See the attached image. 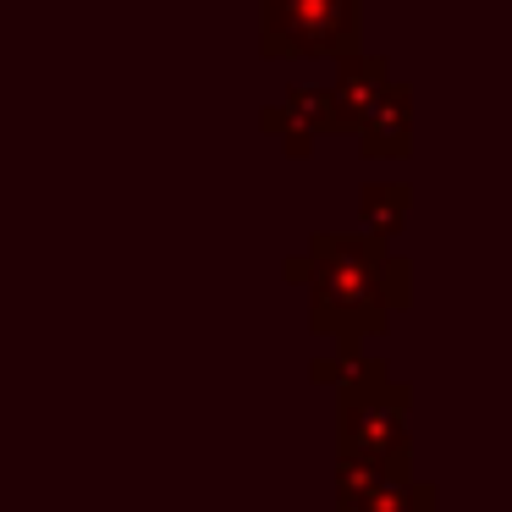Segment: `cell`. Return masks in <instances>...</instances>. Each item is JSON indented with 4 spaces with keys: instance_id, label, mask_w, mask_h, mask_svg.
<instances>
[{
    "instance_id": "cell-1",
    "label": "cell",
    "mask_w": 512,
    "mask_h": 512,
    "mask_svg": "<svg viewBox=\"0 0 512 512\" xmlns=\"http://www.w3.org/2000/svg\"><path fill=\"white\" fill-rule=\"evenodd\" d=\"M309 331L336 347L386 336L391 314L413 303V265L375 232H314L309 248Z\"/></svg>"
},
{
    "instance_id": "cell-2",
    "label": "cell",
    "mask_w": 512,
    "mask_h": 512,
    "mask_svg": "<svg viewBox=\"0 0 512 512\" xmlns=\"http://www.w3.org/2000/svg\"><path fill=\"white\" fill-rule=\"evenodd\" d=\"M364 45V0H259L265 61H336Z\"/></svg>"
},
{
    "instance_id": "cell-3",
    "label": "cell",
    "mask_w": 512,
    "mask_h": 512,
    "mask_svg": "<svg viewBox=\"0 0 512 512\" xmlns=\"http://www.w3.org/2000/svg\"><path fill=\"white\" fill-rule=\"evenodd\" d=\"M342 402V430H336V457L375 463L386 479L413 474V435H408V408L413 386L408 380H375L364 391H347Z\"/></svg>"
},
{
    "instance_id": "cell-4",
    "label": "cell",
    "mask_w": 512,
    "mask_h": 512,
    "mask_svg": "<svg viewBox=\"0 0 512 512\" xmlns=\"http://www.w3.org/2000/svg\"><path fill=\"white\" fill-rule=\"evenodd\" d=\"M259 133H265V138H281V149H287L292 160H309L314 144L336 133L331 89H320V83H292L287 100L259 111Z\"/></svg>"
},
{
    "instance_id": "cell-5",
    "label": "cell",
    "mask_w": 512,
    "mask_h": 512,
    "mask_svg": "<svg viewBox=\"0 0 512 512\" xmlns=\"http://www.w3.org/2000/svg\"><path fill=\"white\" fill-rule=\"evenodd\" d=\"M353 144L364 160H402L413 149V89L391 78L380 89V100L358 116L353 127Z\"/></svg>"
},
{
    "instance_id": "cell-6",
    "label": "cell",
    "mask_w": 512,
    "mask_h": 512,
    "mask_svg": "<svg viewBox=\"0 0 512 512\" xmlns=\"http://www.w3.org/2000/svg\"><path fill=\"white\" fill-rule=\"evenodd\" d=\"M386 83H391V61L386 56H369V50H347V56H336V83H331L336 138H353L358 116L380 100Z\"/></svg>"
},
{
    "instance_id": "cell-7",
    "label": "cell",
    "mask_w": 512,
    "mask_h": 512,
    "mask_svg": "<svg viewBox=\"0 0 512 512\" xmlns=\"http://www.w3.org/2000/svg\"><path fill=\"white\" fill-rule=\"evenodd\" d=\"M391 364L380 353H364V347H336V353H320L309 364V380L314 386H331L336 397H347V391H364L375 386V380H386Z\"/></svg>"
},
{
    "instance_id": "cell-8",
    "label": "cell",
    "mask_w": 512,
    "mask_h": 512,
    "mask_svg": "<svg viewBox=\"0 0 512 512\" xmlns=\"http://www.w3.org/2000/svg\"><path fill=\"white\" fill-rule=\"evenodd\" d=\"M336 512H441V490L430 485V479H380V485H369L364 496L342 501Z\"/></svg>"
},
{
    "instance_id": "cell-9",
    "label": "cell",
    "mask_w": 512,
    "mask_h": 512,
    "mask_svg": "<svg viewBox=\"0 0 512 512\" xmlns=\"http://www.w3.org/2000/svg\"><path fill=\"white\" fill-rule=\"evenodd\" d=\"M358 215H364V232L391 243L413 215V188L408 182H364L358 188Z\"/></svg>"
},
{
    "instance_id": "cell-10",
    "label": "cell",
    "mask_w": 512,
    "mask_h": 512,
    "mask_svg": "<svg viewBox=\"0 0 512 512\" xmlns=\"http://www.w3.org/2000/svg\"><path fill=\"white\" fill-rule=\"evenodd\" d=\"M281 276H287V281H298V287H303V276H309V259H303V254H292L287 265H281Z\"/></svg>"
}]
</instances>
